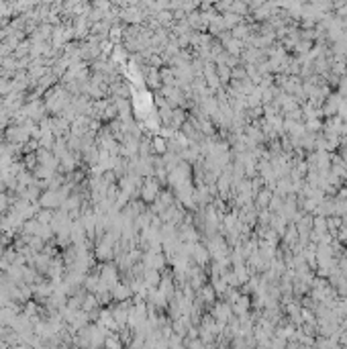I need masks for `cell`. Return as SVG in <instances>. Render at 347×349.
<instances>
[{
    "mask_svg": "<svg viewBox=\"0 0 347 349\" xmlns=\"http://www.w3.org/2000/svg\"><path fill=\"white\" fill-rule=\"evenodd\" d=\"M62 202H64V198H62L60 190H51V188H47V190H43L41 196H39V204H41L43 208H51V211L60 208Z\"/></svg>",
    "mask_w": 347,
    "mask_h": 349,
    "instance_id": "1",
    "label": "cell"
},
{
    "mask_svg": "<svg viewBox=\"0 0 347 349\" xmlns=\"http://www.w3.org/2000/svg\"><path fill=\"white\" fill-rule=\"evenodd\" d=\"M152 145H153V151H157V153H168V145H166V141L161 137H153Z\"/></svg>",
    "mask_w": 347,
    "mask_h": 349,
    "instance_id": "3",
    "label": "cell"
},
{
    "mask_svg": "<svg viewBox=\"0 0 347 349\" xmlns=\"http://www.w3.org/2000/svg\"><path fill=\"white\" fill-rule=\"evenodd\" d=\"M100 306V302H98V296L94 294V292H86V296H84V300H82V310H86V312H92L94 308H98Z\"/></svg>",
    "mask_w": 347,
    "mask_h": 349,
    "instance_id": "2",
    "label": "cell"
}]
</instances>
